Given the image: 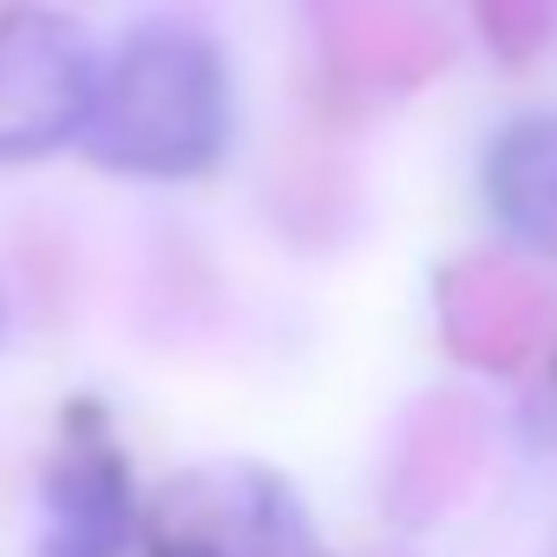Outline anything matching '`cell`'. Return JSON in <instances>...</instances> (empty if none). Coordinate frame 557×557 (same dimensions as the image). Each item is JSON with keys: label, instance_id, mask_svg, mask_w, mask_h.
I'll use <instances>...</instances> for the list:
<instances>
[{"label": "cell", "instance_id": "3", "mask_svg": "<svg viewBox=\"0 0 557 557\" xmlns=\"http://www.w3.org/2000/svg\"><path fill=\"white\" fill-rule=\"evenodd\" d=\"M92 86V47L60 14H0V158H47L79 138Z\"/></svg>", "mask_w": 557, "mask_h": 557}, {"label": "cell", "instance_id": "2", "mask_svg": "<svg viewBox=\"0 0 557 557\" xmlns=\"http://www.w3.org/2000/svg\"><path fill=\"white\" fill-rule=\"evenodd\" d=\"M151 557H315L296 492L262 466H197L145 518Z\"/></svg>", "mask_w": 557, "mask_h": 557}, {"label": "cell", "instance_id": "4", "mask_svg": "<svg viewBox=\"0 0 557 557\" xmlns=\"http://www.w3.org/2000/svg\"><path fill=\"white\" fill-rule=\"evenodd\" d=\"M138 531V492L112 440H66L47 472L40 557H125Z\"/></svg>", "mask_w": 557, "mask_h": 557}, {"label": "cell", "instance_id": "1", "mask_svg": "<svg viewBox=\"0 0 557 557\" xmlns=\"http://www.w3.org/2000/svg\"><path fill=\"white\" fill-rule=\"evenodd\" d=\"M230 138V79L203 34L138 27L99 66L79 145L125 177H197Z\"/></svg>", "mask_w": 557, "mask_h": 557}, {"label": "cell", "instance_id": "5", "mask_svg": "<svg viewBox=\"0 0 557 557\" xmlns=\"http://www.w3.org/2000/svg\"><path fill=\"white\" fill-rule=\"evenodd\" d=\"M485 203L524 249L557 256V112H531L492 138Z\"/></svg>", "mask_w": 557, "mask_h": 557}]
</instances>
